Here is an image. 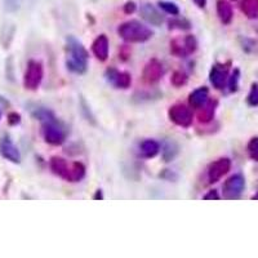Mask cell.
Returning a JSON list of instances; mask_svg holds the SVG:
<instances>
[{
    "label": "cell",
    "mask_w": 258,
    "mask_h": 258,
    "mask_svg": "<svg viewBox=\"0 0 258 258\" xmlns=\"http://www.w3.org/2000/svg\"><path fill=\"white\" fill-rule=\"evenodd\" d=\"M253 199H258V194H257V195H254V197H253Z\"/></svg>",
    "instance_id": "d6a6232c"
},
{
    "label": "cell",
    "mask_w": 258,
    "mask_h": 258,
    "mask_svg": "<svg viewBox=\"0 0 258 258\" xmlns=\"http://www.w3.org/2000/svg\"><path fill=\"white\" fill-rule=\"evenodd\" d=\"M160 151V145L154 140H146L141 144V153L145 158H154Z\"/></svg>",
    "instance_id": "ffe728a7"
},
{
    "label": "cell",
    "mask_w": 258,
    "mask_h": 258,
    "mask_svg": "<svg viewBox=\"0 0 258 258\" xmlns=\"http://www.w3.org/2000/svg\"><path fill=\"white\" fill-rule=\"evenodd\" d=\"M161 75H163V64L158 61V59H151L147 62V64L144 69V80L147 84H155L160 80Z\"/></svg>",
    "instance_id": "8fae6325"
},
{
    "label": "cell",
    "mask_w": 258,
    "mask_h": 258,
    "mask_svg": "<svg viewBox=\"0 0 258 258\" xmlns=\"http://www.w3.org/2000/svg\"><path fill=\"white\" fill-rule=\"evenodd\" d=\"M212 85L216 89H222L229 79V68L227 64H214L209 74Z\"/></svg>",
    "instance_id": "30bf717a"
},
{
    "label": "cell",
    "mask_w": 258,
    "mask_h": 258,
    "mask_svg": "<svg viewBox=\"0 0 258 258\" xmlns=\"http://www.w3.org/2000/svg\"><path fill=\"white\" fill-rule=\"evenodd\" d=\"M43 80V66L38 61H30L27 63L26 73L24 77V85L26 89L35 91Z\"/></svg>",
    "instance_id": "277c9868"
},
{
    "label": "cell",
    "mask_w": 258,
    "mask_h": 258,
    "mask_svg": "<svg viewBox=\"0 0 258 258\" xmlns=\"http://www.w3.org/2000/svg\"><path fill=\"white\" fill-rule=\"evenodd\" d=\"M159 7H160L164 12H167L168 15H172V16L179 15L178 7H177L174 3H170V2H160V3H159Z\"/></svg>",
    "instance_id": "cb8c5ba5"
},
{
    "label": "cell",
    "mask_w": 258,
    "mask_h": 258,
    "mask_svg": "<svg viewBox=\"0 0 258 258\" xmlns=\"http://www.w3.org/2000/svg\"><path fill=\"white\" fill-rule=\"evenodd\" d=\"M239 77H240V71L236 69V70L232 73L231 78H229V87H230V91H231V92H235L236 89H238Z\"/></svg>",
    "instance_id": "4316f807"
},
{
    "label": "cell",
    "mask_w": 258,
    "mask_h": 258,
    "mask_svg": "<svg viewBox=\"0 0 258 258\" xmlns=\"http://www.w3.org/2000/svg\"><path fill=\"white\" fill-rule=\"evenodd\" d=\"M0 154H2V156L6 158L7 160L16 163V164H18L21 161L20 150H18L17 146L11 141V138L9 137H3L0 140Z\"/></svg>",
    "instance_id": "7c38bea8"
},
{
    "label": "cell",
    "mask_w": 258,
    "mask_h": 258,
    "mask_svg": "<svg viewBox=\"0 0 258 258\" xmlns=\"http://www.w3.org/2000/svg\"><path fill=\"white\" fill-rule=\"evenodd\" d=\"M217 13L220 17L221 22L225 25H229L232 21V7L227 0H218L217 2Z\"/></svg>",
    "instance_id": "9a60e30c"
},
{
    "label": "cell",
    "mask_w": 258,
    "mask_h": 258,
    "mask_svg": "<svg viewBox=\"0 0 258 258\" xmlns=\"http://www.w3.org/2000/svg\"><path fill=\"white\" fill-rule=\"evenodd\" d=\"M117 34L121 36V39H124L128 43H145L154 35L151 29H149L144 24H141L140 21L136 20L124 22L117 29Z\"/></svg>",
    "instance_id": "3957f363"
},
{
    "label": "cell",
    "mask_w": 258,
    "mask_h": 258,
    "mask_svg": "<svg viewBox=\"0 0 258 258\" xmlns=\"http://www.w3.org/2000/svg\"><path fill=\"white\" fill-rule=\"evenodd\" d=\"M168 115H169L170 120L179 126H190L192 124V111L187 106L182 105V103L172 106L168 111Z\"/></svg>",
    "instance_id": "8992f818"
},
{
    "label": "cell",
    "mask_w": 258,
    "mask_h": 258,
    "mask_svg": "<svg viewBox=\"0 0 258 258\" xmlns=\"http://www.w3.org/2000/svg\"><path fill=\"white\" fill-rule=\"evenodd\" d=\"M187 82V75L185 73H182V71H176L173 74V77H172V83H173L176 87H181L185 83Z\"/></svg>",
    "instance_id": "484cf974"
},
{
    "label": "cell",
    "mask_w": 258,
    "mask_h": 258,
    "mask_svg": "<svg viewBox=\"0 0 258 258\" xmlns=\"http://www.w3.org/2000/svg\"><path fill=\"white\" fill-rule=\"evenodd\" d=\"M248 103L250 106H258V84L254 83L252 85V89H250L249 94H248V98H246Z\"/></svg>",
    "instance_id": "d4e9b609"
},
{
    "label": "cell",
    "mask_w": 258,
    "mask_h": 258,
    "mask_svg": "<svg viewBox=\"0 0 258 258\" xmlns=\"http://www.w3.org/2000/svg\"><path fill=\"white\" fill-rule=\"evenodd\" d=\"M208 88H206V87H200V88L195 89V91L190 94L188 102H190V105L192 106V107L199 109V107H202V106L208 101Z\"/></svg>",
    "instance_id": "e0dca14e"
},
{
    "label": "cell",
    "mask_w": 258,
    "mask_h": 258,
    "mask_svg": "<svg viewBox=\"0 0 258 258\" xmlns=\"http://www.w3.org/2000/svg\"><path fill=\"white\" fill-rule=\"evenodd\" d=\"M85 176V167L82 163H73L70 165V169H69V174L66 181L69 182H79L84 178Z\"/></svg>",
    "instance_id": "d6986e66"
},
{
    "label": "cell",
    "mask_w": 258,
    "mask_h": 258,
    "mask_svg": "<svg viewBox=\"0 0 258 258\" xmlns=\"http://www.w3.org/2000/svg\"><path fill=\"white\" fill-rule=\"evenodd\" d=\"M246 150H248V154H249L250 158L253 160L258 161V137H253L250 140L248 146H246Z\"/></svg>",
    "instance_id": "603a6c76"
},
{
    "label": "cell",
    "mask_w": 258,
    "mask_h": 258,
    "mask_svg": "<svg viewBox=\"0 0 258 258\" xmlns=\"http://www.w3.org/2000/svg\"><path fill=\"white\" fill-rule=\"evenodd\" d=\"M216 106H217L216 101H207L202 107H199V109H202L199 111V115H198V119H199L200 123H209L213 119Z\"/></svg>",
    "instance_id": "ac0fdd59"
},
{
    "label": "cell",
    "mask_w": 258,
    "mask_h": 258,
    "mask_svg": "<svg viewBox=\"0 0 258 258\" xmlns=\"http://www.w3.org/2000/svg\"><path fill=\"white\" fill-rule=\"evenodd\" d=\"M35 116L43 123V137H44L45 142L53 145V146L63 144L66 135L52 111L47 109H39L36 110Z\"/></svg>",
    "instance_id": "6da1fadb"
},
{
    "label": "cell",
    "mask_w": 258,
    "mask_h": 258,
    "mask_svg": "<svg viewBox=\"0 0 258 258\" xmlns=\"http://www.w3.org/2000/svg\"><path fill=\"white\" fill-rule=\"evenodd\" d=\"M170 29H179V30H188L191 27V24L185 18H174L169 21Z\"/></svg>",
    "instance_id": "7402d4cb"
},
{
    "label": "cell",
    "mask_w": 258,
    "mask_h": 258,
    "mask_svg": "<svg viewBox=\"0 0 258 258\" xmlns=\"http://www.w3.org/2000/svg\"><path fill=\"white\" fill-rule=\"evenodd\" d=\"M204 199L206 200H218L220 199V195H218L217 191L216 190H212V191H209L207 195H204Z\"/></svg>",
    "instance_id": "f1b7e54d"
},
{
    "label": "cell",
    "mask_w": 258,
    "mask_h": 258,
    "mask_svg": "<svg viewBox=\"0 0 258 258\" xmlns=\"http://www.w3.org/2000/svg\"><path fill=\"white\" fill-rule=\"evenodd\" d=\"M240 8L248 18L253 20L258 17V0H243Z\"/></svg>",
    "instance_id": "44dd1931"
},
{
    "label": "cell",
    "mask_w": 258,
    "mask_h": 258,
    "mask_svg": "<svg viewBox=\"0 0 258 258\" xmlns=\"http://www.w3.org/2000/svg\"><path fill=\"white\" fill-rule=\"evenodd\" d=\"M136 11V4L133 2H128V3L124 6V12L125 13H133Z\"/></svg>",
    "instance_id": "f546056e"
},
{
    "label": "cell",
    "mask_w": 258,
    "mask_h": 258,
    "mask_svg": "<svg viewBox=\"0 0 258 258\" xmlns=\"http://www.w3.org/2000/svg\"><path fill=\"white\" fill-rule=\"evenodd\" d=\"M194 3L197 4L199 8H204L207 6V0H194Z\"/></svg>",
    "instance_id": "4dcf8cb0"
},
{
    "label": "cell",
    "mask_w": 258,
    "mask_h": 258,
    "mask_svg": "<svg viewBox=\"0 0 258 258\" xmlns=\"http://www.w3.org/2000/svg\"><path fill=\"white\" fill-rule=\"evenodd\" d=\"M141 15L144 20H146L149 24L154 26H160L163 24V16L158 12V9L151 4L146 3L141 6Z\"/></svg>",
    "instance_id": "4fadbf2b"
},
{
    "label": "cell",
    "mask_w": 258,
    "mask_h": 258,
    "mask_svg": "<svg viewBox=\"0 0 258 258\" xmlns=\"http://www.w3.org/2000/svg\"><path fill=\"white\" fill-rule=\"evenodd\" d=\"M94 199H103L102 192H101V190L97 191V194H96V195H94Z\"/></svg>",
    "instance_id": "1f68e13d"
},
{
    "label": "cell",
    "mask_w": 258,
    "mask_h": 258,
    "mask_svg": "<svg viewBox=\"0 0 258 258\" xmlns=\"http://www.w3.org/2000/svg\"><path fill=\"white\" fill-rule=\"evenodd\" d=\"M9 124H12V125H16V124H18L21 121V116L17 114V112H12V114H9Z\"/></svg>",
    "instance_id": "83f0119b"
},
{
    "label": "cell",
    "mask_w": 258,
    "mask_h": 258,
    "mask_svg": "<svg viewBox=\"0 0 258 258\" xmlns=\"http://www.w3.org/2000/svg\"><path fill=\"white\" fill-rule=\"evenodd\" d=\"M0 116H2V112H0Z\"/></svg>",
    "instance_id": "836d02e7"
},
{
    "label": "cell",
    "mask_w": 258,
    "mask_h": 258,
    "mask_svg": "<svg viewBox=\"0 0 258 258\" xmlns=\"http://www.w3.org/2000/svg\"><path fill=\"white\" fill-rule=\"evenodd\" d=\"M50 169L53 170V173L54 174L66 179L68 178L70 165H69V163L64 160V159L54 156V158H52V160H50Z\"/></svg>",
    "instance_id": "2e32d148"
},
{
    "label": "cell",
    "mask_w": 258,
    "mask_h": 258,
    "mask_svg": "<svg viewBox=\"0 0 258 258\" xmlns=\"http://www.w3.org/2000/svg\"><path fill=\"white\" fill-rule=\"evenodd\" d=\"M106 79L107 82L111 83L114 87L120 89H126L131 87V83H132V78L131 75L126 73H121V71H117L116 69L110 68L106 70Z\"/></svg>",
    "instance_id": "9c48e42d"
},
{
    "label": "cell",
    "mask_w": 258,
    "mask_h": 258,
    "mask_svg": "<svg viewBox=\"0 0 258 258\" xmlns=\"http://www.w3.org/2000/svg\"><path fill=\"white\" fill-rule=\"evenodd\" d=\"M68 69L75 74H84L88 68V53L80 41L73 36L68 38Z\"/></svg>",
    "instance_id": "7a4b0ae2"
},
{
    "label": "cell",
    "mask_w": 258,
    "mask_h": 258,
    "mask_svg": "<svg viewBox=\"0 0 258 258\" xmlns=\"http://www.w3.org/2000/svg\"><path fill=\"white\" fill-rule=\"evenodd\" d=\"M94 56L100 61H106L109 57V39L106 35H100L93 41L92 45Z\"/></svg>",
    "instance_id": "5bb4252c"
},
{
    "label": "cell",
    "mask_w": 258,
    "mask_h": 258,
    "mask_svg": "<svg viewBox=\"0 0 258 258\" xmlns=\"http://www.w3.org/2000/svg\"><path fill=\"white\" fill-rule=\"evenodd\" d=\"M245 187V179L241 174H234L223 185V197L226 199H238Z\"/></svg>",
    "instance_id": "52a82bcc"
},
{
    "label": "cell",
    "mask_w": 258,
    "mask_h": 258,
    "mask_svg": "<svg viewBox=\"0 0 258 258\" xmlns=\"http://www.w3.org/2000/svg\"><path fill=\"white\" fill-rule=\"evenodd\" d=\"M198 48L197 39L192 35H187L183 39H174L170 41V52L178 57H187L192 54Z\"/></svg>",
    "instance_id": "5b68a950"
},
{
    "label": "cell",
    "mask_w": 258,
    "mask_h": 258,
    "mask_svg": "<svg viewBox=\"0 0 258 258\" xmlns=\"http://www.w3.org/2000/svg\"><path fill=\"white\" fill-rule=\"evenodd\" d=\"M231 168V160L227 158L218 159L217 161H214L209 165L208 169V179L211 183H214V182L220 181L223 176H225L227 172Z\"/></svg>",
    "instance_id": "ba28073f"
}]
</instances>
